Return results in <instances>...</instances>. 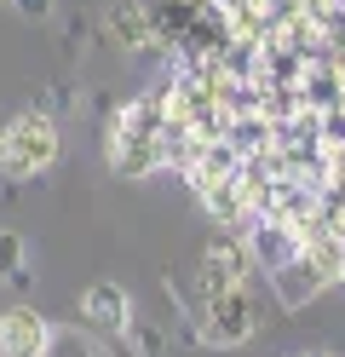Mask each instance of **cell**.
Instances as JSON below:
<instances>
[{"instance_id": "cell-11", "label": "cell", "mask_w": 345, "mask_h": 357, "mask_svg": "<svg viewBox=\"0 0 345 357\" xmlns=\"http://www.w3.org/2000/svg\"><path fill=\"white\" fill-rule=\"evenodd\" d=\"M17 265H23V236L0 225V277H12Z\"/></svg>"}, {"instance_id": "cell-4", "label": "cell", "mask_w": 345, "mask_h": 357, "mask_svg": "<svg viewBox=\"0 0 345 357\" xmlns=\"http://www.w3.org/2000/svg\"><path fill=\"white\" fill-rule=\"evenodd\" d=\"M334 277H339V271H334L328 259H316L311 248H299L288 265H276V271H270V282H276V300H282L288 311H299L305 300H316V294H322V288H328Z\"/></svg>"}, {"instance_id": "cell-8", "label": "cell", "mask_w": 345, "mask_h": 357, "mask_svg": "<svg viewBox=\"0 0 345 357\" xmlns=\"http://www.w3.org/2000/svg\"><path fill=\"white\" fill-rule=\"evenodd\" d=\"M247 254H253V265H265V271L288 265L299 254V225H288V219H276V213H259V225L247 231Z\"/></svg>"}, {"instance_id": "cell-3", "label": "cell", "mask_w": 345, "mask_h": 357, "mask_svg": "<svg viewBox=\"0 0 345 357\" xmlns=\"http://www.w3.org/2000/svg\"><path fill=\"white\" fill-rule=\"evenodd\" d=\"M253 328H259V305H253V294H247V288H224V294H207L196 340L219 346V351H236V346L253 340Z\"/></svg>"}, {"instance_id": "cell-1", "label": "cell", "mask_w": 345, "mask_h": 357, "mask_svg": "<svg viewBox=\"0 0 345 357\" xmlns=\"http://www.w3.org/2000/svg\"><path fill=\"white\" fill-rule=\"evenodd\" d=\"M167 162V104L161 93H144L109 116V167L121 178H150Z\"/></svg>"}, {"instance_id": "cell-5", "label": "cell", "mask_w": 345, "mask_h": 357, "mask_svg": "<svg viewBox=\"0 0 345 357\" xmlns=\"http://www.w3.org/2000/svg\"><path fill=\"white\" fill-rule=\"evenodd\" d=\"M46 346H52V323L35 305L0 311V357H46Z\"/></svg>"}, {"instance_id": "cell-6", "label": "cell", "mask_w": 345, "mask_h": 357, "mask_svg": "<svg viewBox=\"0 0 345 357\" xmlns=\"http://www.w3.org/2000/svg\"><path fill=\"white\" fill-rule=\"evenodd\" d=\"M253 271V254H247V236H224L201 254V294H224V288H247Z\"/></svg>"}, {"instance_id": "cell-7", "label": "cell", "mask_w": 345, "mask_h": 357, "mask_svg": "<svg viewBox=\"0 0 345 357\" xmlns=\"http://www.w3.org/2000/svg\"><path fill=\"white\" fill-rule=\"evenodd\" d=\"M104 29L121 52H155V24H150V6H138V0H109L104 12Z\"/></svg>"}, {"instance_id": "cell-15", "label": "cell", "mask_w": 345, "mask_h": 357, "mask_svg": "<svg viewBox=\"0 0 345 357\" xmlns=\"http://www.w3.org/2000/svg\"><path fill=\"white\" fill-rule=\"evenodd\" d=\"M316 6H345V0H316Z\"/></svg>"}, {"instance_id": "cell-10", "label": "cell", "mask_w": 345, "mask_h": 357, "mask_svg": "<svg viewBox=\"0 0 345 357\" xmlns=\"http://www.w3.org/2000/svg\"><path fill=\"white\" fill-rule=\"evenodd\" d=\"M299 86H305V104H311V109H339V104H345V81L328 70V63L305 70V81H299Z\"/></svg>"}, {"instance_id": "cell-13", "label": "cell", "mask_w": 345, "mask_h": 357, "mask_svg": "<svg viewBox=\"0 0 345 357\" xmlns=\"http://www.w3.org/2000/svg\"><path fill=\"white\" fill-rule=\"evenodd\" d=\"M299 357H334V351H299Z\"/></svg>"}, {"instance_id": "cell-12", "label": "cell", "mask_w": 345, "mask_h": 357, "mask_svg": "<svg viewBox=\"0 0 345 357\" xmlns=\"http://www.w3.org/2000/svg\"><path fill=\"white\" fill-rule=\"evenodd\" d=\"M6 6L17 17H29V24H46V17H52V0H6Z\"/></svg>"}, {"instance_id": "cell-14", "label": "cell", "mask_w": 345, "mask_h": 357, "mask_svg": "<svg viewBox=\"0 0 345 357\" xmlns=\"http://www.w3.org/2000/svg\"><path fill=\"white\" fill-rule=\"evenodd\" d=\"M190 6H219V0H190Z\"/></svg>"}, {"instance_id": "cell-9", "label": "cell", "mask_w": 345, "mask_h": 357, "mask_svg": "<svg viewBox=\"0 0 345 357\" xmlns=\"http://www.w3.org/2000/svg\"><path fill=\"white\" fill-rule=\"evenodd\" d=\"M81 317L92 328H109V334H121L132 323V300H127V288L121 282H92L86 294H81Z\"/></svg>"}, {"instance_id": "cell-2", "label": "cell", "mask_w": 345, "mask_h": 357, "mask_svg": "<svg viewBox=\"0 0 345 357\" xmlns=\"http://www.w3.org/2000/svg\"><path fill=\"white\" fill-rule=\"evenodd\" d=\"M63 155V139H58V121L46 109H23L0 127V173L6 178H35L46 173Z\"/></svg>"}]
</instances>
